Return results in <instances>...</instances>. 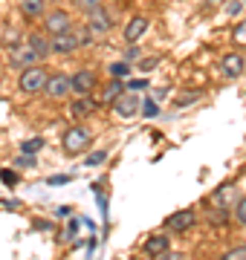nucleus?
I'll return each instance as SVG.
<instances>
[{"instance_id": "nucleus-7", "label": "nucleus", "mask_w": 246, "mask_h": 260, "mask_svg": "<svg viewBox=\"0 0 246 260\" xmlns=\"http://www.w3.org/2000/svg\"><path fill=\"white\" fill-rule=\"evenodd\" d=\"M70 90H73V78H70V75H64V73H52L44 93H47L49 99H64Z\"/></svg>"}, {"instance_id": "nucleus-34", "label": "nucleus", "mask_w": 246, "mask_h": 260, "mask_svg": "<svg viewBox=\"0 0 246 260\" xmlns=\"http://www.w3.org/2000/svg\"><path fill=\"white\" fill-rule=\"evenodd\" d=\"M240 9H243V3H240V0H232V6H229V15H237Z\"/></svg>"}, {"instance_id": "nucleus-11", "label": "nucleus", "mask_w": 246, "mask_h": 260, "mask_svg": "<svg viewBox=\"0 0 246 260\" xmlns=\"http://www.w3.org/2000/svg\"><path fill=\"white\" fill-rule=\"evenodd\" d=\"M93 87H96V75L90 73V70H78V73H73V93L84 95V93H90Z\"/></svg>"}, {"instance_id": "nucleus-10", "label": "nucleus", "mask_w": 246, "mask_h": 260, "mask_svg": "<svg viewBox=\"0 0 246 260\" xmlns=\"http://www.w3.org/2000/svg\"><path fill=\"white\" fill-rule=\"evenodd\" d=\"M168 249H171V243L165 234H153V237L145 240V254H151V257H165Z\"/></svg>"}, {"instance_id": "nucleus-19", "label": "nucleus", "mask_w": 246, "mask_h": 260, "mask_svg": "<svg viewBox=\"0 0 246 260\" xmlns=\"http://www.w3.org/2000/svg\"><path fill=\"white\" fill-rule=\"evenodd\" d=\"M128 73H131L128 61H116V64H110V78H125Z\"/></svg>"}, {"instance_id": "nucleus-22", "label": "nucleus", "mask_w": 246, "mask_h": 260, "mask_svg": "<svg viewBox=\"0 0 246 260\" xmlns=\"http://www.w3.org/2000/svg\"><path fill=\"white\" fill-rule=\"evenodd\" d=\"M232 38H235V44H237V47H246V20H240V23L235 26Z\"/></svg>"}, {"instance_id": "nucleus-9", "label": "nucleus", "mask_w": 246, "mask_h": 260, "mask_svg": "<svg viewBox=\"0 0 246 260\" xmlns=\"http://www.w3.org/2000/svg\"><path fill=\"white\" fill-rule=\"evenodd\" d=\"M81 44H78V35H73V29L61 32V35H52V52H58V55H67V52H73Z\"/></svg>"}, {"instance_id": "nucleus-13", "label": "nucleus", "mask_w": 246, "mask_h": 260, "mask_svg": "<svg viewBox=\"0 0 246 260\" xmlns=\"http://www.w3.org/2000/svg\"><path fill=\"white\" fill-rule=\"evenodd\" d=\"M243 67H246V61H243V55H237V52L223 58V75H229V78H240V75H243Z\"/></svg>"}, {"instance_id": "nucleus-17", "label": "nucleus", "mask_w": 246, "mask_h": 260, "mask_svg": "<svg viewBox=\"0 0 246 260\" xmlns=\"http://www.w3.org/2000/svg\"><path fill=\"white\" fill-rule=\"evenodd\" d=\"M125 93V87H122V78H113V84H107V90H104V102L107 104H113L119 95Z\"/></svg>"}, {"instance_id": "nucleus-6", "label": "nucleus", "mask_w": 246, "mask_h": 260, "mask_svg": "<svg viewBox=\"0 0 246 260\" xmlns=\"http://www.w3.org/2000/svg\"><path fill=\"white\" fill-rule=\"evenodd\" d=\"M41 61V55L35 52V47L32 44H26V47H15L9 55V64L18 67V70H26V67H35Z\"/></svg>"}, {"instance_id": "nucleus-2", "label": "nucleus", "mask_w": 246, "mask_h": 260, "mask_svg": "<svg viewBox=\"0 0 246 260\" xmlns=\"http://www.w3.org/2000/svg\"><path fill=\"white\" fill-rule=\"evenodd\" d=\"M87 145H90V133L84 127H70L64 133V139H61V148L70 153V156H76V153H84Z\"/></svg>"}, {"instance_id": "nucleus-32", "label": "nucleus", "mask_w": 246, "mask_h": 260, "mask_svg": "<svg viewBox=\"0 0 246 260\" xmlns=\"http://www.w3.org/2000/svg\"><path fill=\"white\" fill-rule=\"evenodd\" d=\"M145 87H148V81H145V78H139V81H131V84H128V90H145Z\"/></svg>"}, {"instance_id": "nucleus-30", "label": "nucleus", "mask_w": 246, "mask_h": 260, "mask_svg": "<svg viewBox=\"0 0 246 260\" xmlns=\"http://www.w3.org/2000/svg\"><path fill=\"white\" fill-rule=\"evenodd\" d=\"M32 156H35V153H23V156H20L18 162H15V165H20V168H32V165H35V159H32Z\"/></svg>"}, {"instance_id": "nucleus-29", "label": "nucleus", "mask_w": 246, "mask_h": 260, "mask_svg": "<svg viewBox=\"0 0 246 260\" xmlns=\"http://www.w3.org/2000/svg\"><path fill=\"white\" fill-rule=\"evenodd\" d=\"M0 179H3L6 185H15V182H18V174H15V171H9V168H6V171H0Z\"/></svg>"}, {"instance_id": "nucleus-4", "label": "nucleus", "mask_w": 246, "mask_h": 260, "mask_svg": "<svg viewBox=\"0 0 246 260\" xmlns=\"http://www.w3.org/2000/svg\"><path fill=\"white\" fill-rule=\"evenodd\" d=\"M113 110L119 119H133L139 113V95H136V90H128V93L119 95L113 102Z\"/></svg>"}, {"instance_id": "nucleus-20", "label": "nucleus", "mask_w": 246, "mask_h": 260, "mask_svg": "<svg viewBox=\"0 0 246 260\" xmlns=\"http://www.w3.org/2000/svg\"><path fill=\"white\" fill-rule=\"evenodd\" d=\"M232 197H235V188H232V185H223L218 194H214V203H218V205H226Z\"/></svg>"}, {"instance_id": "nucleus-15", "label": "nucleus", "mask_w": 246, "mask_h": 260, "mask_svg": "<svg viewBox=\"0 0 246 260\" xmlns=\"http://www.w3.org/2000/svg\"><path fill=\"white\" fill-rule=\"evenodd\" d=\"M20 12H23L26 18H41V15L47 12V3H44V0H20Z\"/></svg>"}, {"instance_id": "nucleus-31", "label": "nucleus", "mask_w": 246, "mask_h": 260, "mask_svg": "<svg viewBox=\"0 0 246 260\" xmlns=\"http://www.w3.org/2000/svg\"><path fill=\"white\" fill-rule=\"evenodd\" d=\"M139 55H142V52H139V47H136V44H131V49L125 52V58H128V61H136Z\"/></svg>"}, {"instance_id": "nucleus-5", "label": "nucleus", "mask_w": 246, "mask_h": 260, "mask_svg": "<svg viewBox=\"0 0 246 260\" xmlns=\"http://www.w3.org/2000/svg\"><path fill=\"white\" fill-rule=\"evenodd\" d=\"M44 29H47L49 35H61V32H70V29H73V18H70L64 9L47 12V18H44Z\"/></svg>"}, {"instance_id": "nucleus-8", "label": "nucleus", "mask_w": 246, "mask_h": 260, "mask_svg": "<svg viewBox=\"0 0 246 260\" xmlns=\"http://www.w3.org/2000/svg\"><path fill=\"white\" fill-rule=\"evenodd\" d=\"M194 223H197V214L191 211V208H186V211L171 214L168 220H165V229H171V232H186V229H191Z\"/></svg>"}, {"instance_id": "nucleus-28", "label": "nucleus", "mask_w": 246, "mask_h": 260, "mask_svg": "<svg viewBox=\"0 0 246 260\" xmlns=\"http://www.w3.org/2000/svg\"><path fill=\"white\" fill-rule=\"evenodd\" d=\"M142 113L148 116V119H153V116L160 113V104L153 102V99H148V102H145V107H142Z\"/></svg>"}, {"instance_id": "nucleus-14", "label": "nucleus", "mask_w": 246, "mask_h": 260, "mask_svg": "<svg viewBox=\"0 0 246 260\" xmlns=\"http://www.w3.org/2000/svg\"><path fill=\"white\" fill-rule=\"evenodd\" d=\"M145 32H148V20L145 18H133L131 23L125 26V41H128V44H136Z\"/></svg>"}, {"instance_id": "nucleus-12", "label": "nucleus", "mask_w": 246, "mask_h": 260, "mask_svg": "<svg viewBox=\"0 0 246 260\" xmlns=\"http://www.w3.org/2000/svg\"><path fill=\"white\" fill-rule=\"evenodd\" d=\"M70 113H73V119H87V116H93V113H96V102L90 99V93L78 95L76 102H73V107H70Z\"/></svg>"}, {"instance_id": "nucleus-1", "label": "nucleus", "mask_w": 246, "mask_h": 260, "mask_svg": "<svg viewBox=\"0 0 246 260\" xmlns=\"http://www.w3.org/2000/svg\"><path fill=\"white\" fill-rule=\"evenodd\" d=\"M47 81H49V73L41 64H35V67H26V70L20 73L18 87L23 93H41V90H47Z\"/></svg>"}, {"instance_id": "nucleus-27", "label": "nucleus", "mask_w": 246, "mask_h": 260, "mask_svg": "<svg viewBox=\"0 0 246 260\" xmlns=\"http://www.w3.org/2000/svg\"><path fill=\"white\" fill-rule=\"evenodd\" d=\"M226 260H246V246H237V249L226 251Z\"/></svg>"}, {"instance_id": "nucleus-23", "label": "nucleus", "mask_w": 246, "mask_h": 260, "mask_svg": "<svg viewBox=\"0 0 246 260\" xmlns=\"http://www.w3.org/2000/svg\"><path fill=\"white\" fill-rule=\"evenodd\" d=\"M76 6H78V9H84L87 15H90L93 9H99V6H102V0H76Z\"/></svg>"}, {"instance_id": "nucleus-35", "label": "nucleus", "mask_w": 246, "mask_h": 260, "mask_svg": "<svg viewBox=\"0 0 246 260\" xmlns=\"http://www.w3.org/2000/svg\"><path fill=\"white\" fill-rule=\"evenodd\" d=\"M153 64H157V58H148V61H142V70H151Z\"/></svg>"}, {"instance_id": "nucleus-21", "label": "nucleus", "mask_w": 246, "mask_h": 260, "mask_svg": "<svg viewBox=\"0 0 246 260\" xmlns=\"http://www.w3.org/2000/svg\"><path fill=\"white\" fill-rule=\"evenodd\" d=\"M41 148H44V139H26V142H20V150H23V153H38Z\"/></svg>"}, {"instance_id": "nucleus-26", "label": "nucleus", "mask_w": 246, "mask_h": 260, "mask_svg": "<svg viewBox=\"0 0 246 260\" xmlns=\"http://www.w3.org/2000/svg\"><path fill=\"white\" fill-rule=\"evenodd\" d=\"M104 159H107V153H104V150H96V153H90V156H87V165L96 168V165H102Z\"/></svg>"}, {"instance_id": "nucleus-3", "label": "nucleus", "mask_w": 246, "mask_h": 260, "mask_svg": "<svg viewBox=\"0 0 246 260\" xmlns=\"http://www.w3.org/2000/svg\"><path fill=\"white\" fill-rule=\"evenodd\" d=\"M87 26H90V32H93L96 38H102L113 29V18H110V12L104 9V6H99V9H93L87 15Z\"/></svg>"}, {"instance_id": "nucleus-18", "label": "nucleus", "mask_w": 246, "mask_h": 260, "mask_svg": "<svg viewBox=\"0 0 246 260\" xmlns=\"http://www.w3.org/2000/svg\"><path fill=\"white\" fill-rule=\"evenodd\" d=\"M200 90H189V93H182V95H177V99H174V107H177V110H180V107H189V104H194V102H200Z\"/></svg>"}, {"instance_id": "nucleus-16", "label": "nucleus", "mask_w": 246, "mask_h": 260, "mask_svg": "<svg viewBox=\"0 0 246 260\" xmlns=\"http://www.w3.org/2000/svg\"><path fill=\"white\" fill-rule=\"evenodd\" d=\"M29 44L35 47V52H38L41 58H47L49 52H52V41H47V38H41V35H29Z\"/></svg>"}, {"instance_id": "nucleus-25", "label": "nucleus", "mask_w": 246, "mask_h": 260, "mask_svg": "<svg viewBox=\"0 0 246 260\" xmlns=\"http://www.w3.org/2000/svg\"><path fill=\"white\" fill-rule=\"evenodd\" d=\"M235 217H237V223H243V225H246V197H243V200H237Z\"/></svg>"}, {"instance_id": "nucleus-33", "label": "nucleus", "mask_w": 246, "mask_h": 260, "mask_svg": "<svg viewBox=\"0 0 246 260\" xmlns=\"http://www.w3.org/2000/svg\"><path fill=\"white\" fill-rule=\"evenodd\" d=\"M70 179L73 177H67V174L61 177V174H58V177H49V185H61V182H70Z\"/></svg>"}, {"instance_id": "nucleus-24", "label": "nucleus", "mask_w": 246, "mask_h": 260, "mask_svg": "<svg viewBox=\"0 0 246 260\" xmlns=\"http://www.w3.org/2000/svg\"><path fill=\"white\" fill-rule=\"evenodd\" d=\"M208 220H211V223H226V220H229V211H226V208H214V211L208 214Z\"/></svg>"}]
</instances>
